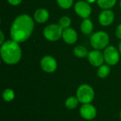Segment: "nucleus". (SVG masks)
<instances>
[{"label": "nucleus", "instance_id": "nucleus-1", "mask_svg": "<svg viewBox=\"0 0 121 121\" xmlns=\"http://www.w3.org/2000/svg\"><path fill=\"white\" fill-rule=\"evenodd\" d=\"M33 28L34 22L33 18L27 14L20 15L15 18L11 25L10 29L11 38L18 43L25 42L30 36Z\"/></svg>", "mask_w": 121, "mask_h": 121}, {"label": "nucleus", "instance_id": "nucleus-2", "mask_svg": "<svg viewBox=\"0 0 121 121\" xmlns=\"http://www.w3.org/2000/svg\"><path fill=\"white\" fill-rule=\"evenodd\" d=\"M1 57L7 65H16L21 59L22 52L18 43L10 40L4 42L1 46Z\"/></svg>", "mask_w": 121, "mask_h": 121}, {"label": "nucleus", "instance_id": "nucleus-3", "mask_svg": "<svg viewBox=\"0 0 121 121\" xmlns=\"http://www.w3.org/2000/svg\"><path fill=\"white\" fill-rule=\"evenodd\" d=\"M94 91L89 84H82L77 90V98L82 104H90L94 99Z\"/></svg>", "mask_w": 121, "mask_h": 121}, {"label": "nucleus", "instance_id": "nucleus-4", "mask_svg": "<svg viewBox=\"0 0 121 121\" xmlns=\"http://www.w3.org/2000/svg\"><path fill=\"white\" fill-rule=\"evenodd\" d=\"M91 45L95 50H102L108 47L109 43V36L104 31H99L94 33L91 37Z\"/></svg>", "mask_w": 121, "mask_h": 121}, {"label": "nucleus", "instance_id": "nucleus-5", "mask_svg": "<svg viewBox=\"0 0 121 121\" xmlns=\"http://www.w3.org/2000/svg\"><path fill=\"white\" fill-rule=\"evenodd\" d=\"M63 29L57 24H50L43 30L44 37L50 41H57L62 37Z\"/></svg>", "mask_w": 121, "mask_h": 121}, {"label": "nucleus", "instance_id": "nucleus-6", "mask_svg": "<svg viewBox=\"0 0 121 121\" xmlns=\"http://www.w3.org/2000/svg\"><path fill=\"white\" fill-rule=\"evenodd\" d=\"M104 57L105 62L108 65H116L120 60V55L118 50L113 46H108L106 48Z\"/></svg>", "mask_w": 121, "mask_h": 121}, {"label": "nucleus", "instance_id": "nucleus-7", "mask_svg": "<svg viewBox=\"0 0 121 121\" xmlns=\"http://www.w3.org/2000/svg\"><path fill=\"white\" fill-rule=\"evenodd\" d=\"M74 10L77 15L83 18H88L91 13V8L87 1H79L74 5Z\"/></svg>", "mask_w": 121, "mask_h": 121}, {"label": "nucleus", "instance_id": "nucleus-8", "mask_svg": "<svg viewBox=\"0 0 121 121\" xmlns=\"http://www.w3.org/2000/svg\"><path fill=\"white\" fill-rule=\"evenodd\" d=\"M40 66L42 69L48 73L54 72L57 67V64L56 60L50 55H46L43 57L40 61Z\"/></svg>", "mask_w": 121, "mask_h": 121}, {"label": "nucleus", "instance_id": "nucleus-9", "mask_svg": "<svg viewBox=\"0 0 121 121\" xmlns=\"http://www.w3.org/2000/svg\"><path fill=\"white\" fill-rule=\"evenodd\" d=\"M80 115L85 120L91 121L96 118L97 111L96 108L91 104H83L80 108Z\"/></svg>", "mask_w": 121, "mask_h": 121}, {"label": "nucleus", "instance_id": "nucleus-10", "mask_svg": "<svg viewBox=\"0 0 121 121\" xmlns=\"http://www.w3.org/2000/svg\"><path fill=\"white\" fill-rule=\"evenodd\" d=\"M88 60L90 64L94 67H100L103 65L104 60V55L98 50H95L89 52Z\"/></svg>", "mask_w": 121, "mask_h": 121}, {"label": "nucleus", "instance_id": "nucleus-11", "mask_svg": "<svg viewBox=\"0 0 121 121\" xmlns=\"http://www.w3.org/2000/svg\"><path fill=\"white\" fill-rule=\"evenodd\" d=\"M100 23L102 26H107L111 25L114 20V13L111 10L106 9L102 11L99 17Z\"/></svg>", "mask_w": 121, "mask_h": 121}, {"label": "nucleus", "instance_id": "nucleus-12", "mask_svg": "<svg viewBox=\"0 0 121 121\" xmlns=\"http://www.w3.org/2000/svg\"><path fill=\"white\" fill-rule=\"evenodd\" d=\"M62 38L67 44H74L77 40V33L74 29L68 28L63 30Z\"/></svg>", "mask_w": 121, "mask_h": 121}, {"label": "nucleus", "instance_id": "nucleus-13", "mask_svg": "<svg viewBox=\"0 0 121 121\" xmlns=\"http://www.w3.org/2000/svg\"><path fill=\"white\" fill-rule=\"evenodd\" d=\"M49 18V12L45 9H38L34 13V19L39 23H45Z\"/></svg>", "mask_w": 121, "mask_h": 121}, {"label": "nucleus", "instance_id": "nucleus-14", "mask_svg": "<svg viewBox=\"0 0 121 121\" xmlns=\"http://www.w3.org/2000/svg\"><path fill=\"white\" fill-rule=\"evenodd\" d=\"M94 28L93 23L89 18H85L81 24V30L84 34H89L92 32Z\"/></svg>", "mask_w": 121, "mask_h": 121}, {"label": "nucleus", "instance_id": "nucleus-15", "mask_svg": "<svg viewBox=\"0 0 121 121\" xmlns=\"http://www.w3.org/2000/svg\"><path fill=\"white\" fill-rule=\"evenodd\" d=\"M116 0H97V4L103 9H109L115 6Z\"/></svg>", "mask_w": 121, "mask_h": 121}, {"label": "nucleus", "instance_id": "nucleus-16", "mask_svg": "<svg viewBox=\"0 0 121 121\" xmlns=\"http://www.w3.org/2000/svg\"><path fill=\"white\" fill-rule=\"evenodd\" d=\"M79 100L77 97L74 96H70L65 101V106L69 110H72L76 108L78 106L79 104Z\"/></svg>", "mask_w": 121, "mask_h": 121}, {"label": "nucleus", "instance_id": "nucleus-17", "mask_svg": "<svg viewBox=\"0 0 121 121\" xmlns=\"http://www.w3.org/2000/svg\"><path fill=\"white\" fill-rule=\"evenodd\" d=\"M111 72V68L108 65H102L101 66L99 67L97 74L100 78H106L108 76Z\"/></svg>", "mask_w": 121, "mask_h": 121}, {"label": "nucleus", "instance_id": "nucleus-18", "mask_svg": "<svg viewBox=\"0 0 121 121\" xmlns=\"http://www.w3.org/2000/svg\"><path fill=\"white\" fill-rule=\"evenodd\" d=\"M74 53L77 57H79V58H84L88 56L89 55L87 49L82 45H79V46L75 47L74 49Z\"/></svg>", "mask_w": 121, "mask_h": 121}, {"label": "nucleus", "instance_id": "nucleus-19", "mask_svg": "<svg viewBox=\"0 0 121 121\" xmlns=\"http://www.w3.org/2000/svg\"><path fill=\"white\" fill-rule=\"evenodd\" d=\"M2 97L5 101L10 102V101H13L15 98L14 91L11 89H6L2 93Z\"/></svg>", "mask_w": 121, "mask_h": 121}, {"label": "nucleus", "instance_id": "nucleus-20", "mask_svg": "<svg viewBox=\"0 0 121 121\" xmlns=\"http://www.w3.org/2000/svg\"><path fill=\"white\" fill-rule=\"evenodd\" d=\"M63 30L68 28L69 26L71 25V19L68 16H62L60 21H59V24H58Z\"/></svg>", "mask_w": 121, "mask_h": 121}, {"label": "nucleus", "instance_id": "nucleus-21", "mask_svg": "<svg viewBox=\"0 0 121 121\" xmlns=\"http://www.w3.org/2000/svg\"><path fill=\"white\" fill-rule=\"evenodd\" d=\"M58 5L65 9H69L73 4V0H57Z\"/></svg>", "mask_w": 121, "mask_h": 121}, {"label": "nucleus", "instance_id": "nucleus-22", "mask_svg": "<svg viewBox=\"0 0 121 121\" xmlns=\"http://www.w3.org/2000/svg\"><path fill=\"white\" fill-rule=\"evenodd\" d=\"M22 0H8V2L13 5V6H17L18 4H20L21 3Z\"/></svg>", "mask_w": 121, "mask_h": 121}, {"label": "nucleus", "instance_id": "nucleus-23", "mask_svg": "<svg viewBox=\"0 0 121 121\" xmlns=\"http://www.w3.org/2000/svg\"><path fill=\"white\" fill-rule=\"evenodd\" d=\"M116 36L118 38L121 39V24L118 25L116 28Z\"/></svg>", "mask_w": 121, "mask_h": 121}, {"label": "nucleus", "instance_id": "nucleus-24", "mask_svg": "<svg viewBox=\"0 0 121 121\" xmlns=\"http://www.w3.org/2000/svg\"><path fill=\"white\" fill-rule=\"evenodd\" d=\"M0 35H1V40H0V44L2 45L4 43V33L2 31L0 32Z\"/></svg>", "mask_w": 121, "mask_h": 121}, {"label": "nucleus", "instance_id": "nucleus-25", "mask_svg": "<svg viewBox=\"0 0 121 121\" xmlns=\"http://www.w3.org/2000/svg\"><path fill=\"white\" fill-rule=\"evenodd\" d=\"M96 0H86V1H87L88 3H94Z\"/></svg>", "mask_w": 121, "mask_h": 121}, {"label": "nucleus", "instance_id": "nucleus-26", "mask_svg": "<svg viewBox=\"0 0 121 121\" xmlns=\"http://www.w3.org/2000/svg\"><path fill=\"white\" fill-rule=\"evenodd\" d=\"M119 51H120V52H121V42L120 43V44H119Z\"/></svg>", "mask_w": 121, "mask_h": 121}, {"label": "nucleus", "instance_id": "nucleus-27", "mask_svg": "<svg viewBox=\"0 0 121 121\" xmlns=\"http://www.w3.org/2000/svg\"><path fill=\"white\" fill-rule=\"evenodd\" d=\"M120 118H121V112H120Z\"/></svg>", "mask_w": 121, "mask_h": 121}, {"label": "nucleus", "instance_id": "nucleus-28", "mask_svg": "<svg viewBox=\"0 0 121 121\" xmlns=\"http://www.w3.org/2000/svg\"><path fill=\"white\" fill-rule=\"evenodd\" d=\"M120 6H121V3H120Z\"/></svg>", "mask_w": 121, "mask_h": 121}]
</instances>
